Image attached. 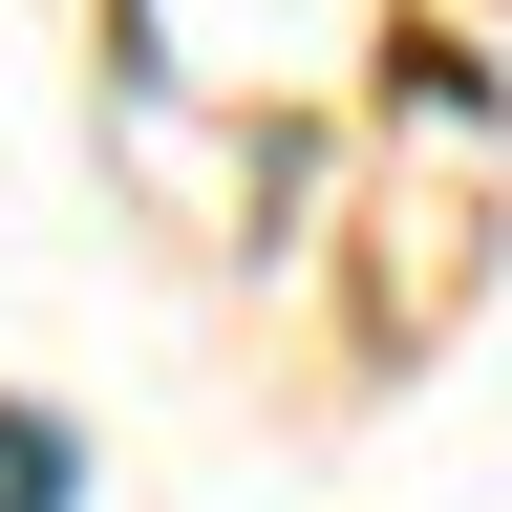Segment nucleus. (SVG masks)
Here are the masks:
<instances>
[{
  "mask_svg": "<svg viewBox=\"0 0 512 512\" xmlns=\"http://www.w3.org/2000/svg\"><path fill=\"white\" fill-rule=\"evenodd\" d=\"M0 512H86V448H64L43 406H0Z\"/></svg>",
  "mask_w": 512,
  "mask_h": 512,
  "instance_id": "1",
  "label": "nucleus"
}]
</instances>
